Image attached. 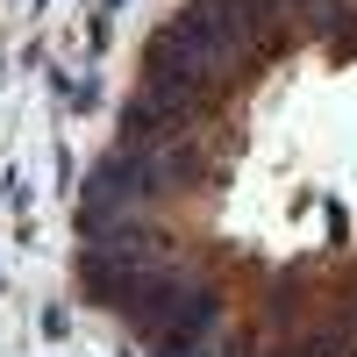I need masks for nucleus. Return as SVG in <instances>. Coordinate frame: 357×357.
Listing matches in <instances>:
<instances>
[{
  "mask_svg": "<svg viewBox=\"0 0 357 357\" xmlns=\"http://www.w3.org/2000/svg\"><path fill=\"white\" fill-rule=\"evenodd\" d=\"M293 357H350V336H314L307 350H293Z\"/></svg>",
  "mask_w": 357,
  "mask_h": 357,
  "instance_id": "nucleus-1",
  "label": "nucleus"
},
{
  "mask_svg": "<svg viewBox=\"0 0 357 357\" xmlns=\"http://www.w3.org/2000/svg\"><path fill=\"white\" fill-rule=\"evenodd\" d=\"M107 8H114V0H107Z\"/></svg>",
  "mask_w": 357,
  "mask_h": 357,
  "instance_id": "nucleus-2",
  "label": "nucleus"
}]
</instances>
